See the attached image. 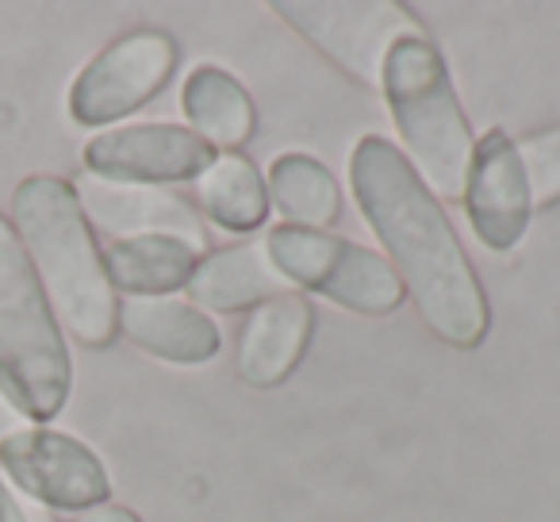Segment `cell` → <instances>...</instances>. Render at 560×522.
I'll list each match as a JSON object with an SVG mask.
<instances>
[{"label":"cell","instance_id":"cell-1","mask_svg":"<svg viewBox=\"0 0 560 522\" xmlns=\"http://www.w3.org/2000/svg\"><path fill=\"white\" fill-rule=\"evenodd\" d=\"M350 181L430 335L457 350H476L491 327L488 297L419 170L388 139L365 135L353 150Z\"/></svg>","mask_w":560,"mask_h":522},{"label":"cell","instance_id":"cell-2","mask_svg":"<svg viewBox=\"0 0 560 522\" xmlns=\"http://www.w3.org/2000/svg\"><path fill=\"white\" fill-rule=\"evenodd\" d=\"M9 223L55 308L58 327H66L89 350L116 343L119 300L70 181L50 173L20 181Z\"/></svg>","mask_w":560,"mask_h":522},{"label":"cell","instance_id":"cell-3","mask_svg":"<svg viewBox=\"0 0 560 522\" xmlns=\"http://www.w3.org/2000/svg\"><path fill=\"white\" fill-rule=\"evenodd\" d=\"M0 384L24 419L43 427L73 388L70 346L9 216H0Z\"/></svg>","mask_w":560,"mask_h":522},{"label":"cell","instance_id":"cell-4","mask_svg":"<svg viewBox=\"0 0 560 522\" xmlns=\"http://www.w3.org/2000/svg\"><path fill=\"white\" fill-rule=\"evenodd\" d=\"M384 96L419 165V177H427L445 200L465 196L476 150L472 127L460 112L450 66L430 35H411L392 47L384 66Z\"/></svg>","mask_w":560,"mask_h":522},{"label":"cell","instance_id":"cell-5","mask_svg":"<svg viewBox=\"0 0 560 522\" xmlns=\"http://www.w3.org/2000/svg\"><path fill=\"white\" fill-rule=\"evenodd\" d=\"M265 250L289 281L307 285L312 292L358 315H392L407 297L392 262H384L381 254L358 246V242L338 239V234L284 223L272 227Z\"/></svg>","mask_w":560,"mask_h":522},{"label":"cell","instance_id":"cell-6","mask_svg":"<svg viewBox=\"0 0 560 522\" xmlns=\"http://www.w3.org/2000/svg\"><path fill=\"white\" fill-rule=\"evenodd\" d=\"M272 12L369 89H384V66L396 43L427 35L415 12L396 0H277Z\"/></svg>","mask_w":560,"mask_h":522},{"label":"cell","instance_id":"cell-7","mask_svg":"<svg viewBox=\"0 0 560 522\" xmlns=\"http://www.w3.org/2000/svg\"><path fill=\"white\" fill-rule=\"evenodd\" d=\"M0 476L50 511H89L112 496L104 461L81 438L43 422H27L0 442Z\"/></svg>","mask_w":560,"mask_h":522},{"label":"cell","instance_id":"cell-8","mask_svg":"<svg viewBox=\"0 0 560 522\" xmlns=\"http://www.w3.org/2000/svg\"><path fill=\"white\" fill-rule=\"evenodd\" d=\"M177 43L158 27L119 35L101 50L70 85V119L81 127H108L139 112L170 85L177 70Z\"/></svg>","mask_w":560,"mask_h":522},{"label":"cell","instance_id":"cell-9","mask_svg":"<svg viewBox=\"0 0 560 522\" xmlns=\"http://www.w3.org/2000/svg\"><path fill=\"white\" fill-rule=\"evenodd\" d=\"M85 173L124 185L192 181L215 162V150L177 124H127L93 135L81 150Z\"/></svg>","mask_w":560,"mask_h":522},{"label":"cell","instance_id":"cell-10","mask_svg":"<svg viewBox=\"0 0 560 522\" xmlns=\"http://www.w3.org/2000/svg\"><path fill=\"white\" fill-rule=\"evenodd\" d=\"M73 193H78L89 227H101L104 234H116V239L170 234V239L192 242L196 250L208 246V231H203L196 208L162 185H124V181L81 173L73 181Z\"/></svg>","mask_w":560,"mask_h":522},{"label":"cell","instance_id":"cell-11","mask_svg":"<svg viewBox=\"0 0 560 522\" xmlns=\"http://www.w3.org/2000/svg\"><path fill=\"white\" fill-rule=\"evenodd\" d=\"M465 208L476 239L495 254H506L522 242L529 223V185L518 162V147L503 131H488L472 150V170L465 185Z\"/></svg>","mask_w":560,"mask_h":522},{"label":"cell","instance_id":"cell-12","mask_svg":"<svg viewBox=\"0 0 560 522\" xmlns=\"http://www.w3.org/2000/svg\"><path fill=\"white\" fill-rule=\"evenodd\" d=\"M315 335V308L300 292H284L249 312L238 330V376L249 388H277L304 361Z\"/></svg>","mask_w":560,"mask_h":522},{"label":"cell","instance_id":"cell-13","mask_svg":"<svg viewBox=\"0 0 560 522\" xmlns=\"http://www.w3.org/2000/svg\"><path fill=\"white\" fill-rule=\"evenodd\" d=\"M119 335L173 366H203L219 353L215 323L200 308L170 297L119 300Z\"/></svg>","mask_w":560,"mask_h":522},{"label":"cell","instance_id":"cell-14","mask_svg":"<svg viewBox=\"0 0 560 522\" xmlns=\"http://www.w3.org/2000/svg\"><path fill=\"white\" fill-rule=\"evenodd\" d=\"M289 285V277L272 266L265 242H242V246L203 254L185 289L192 297V308L226 315L242 312V308H257L272 297H284V292H292Z\"/></svg>","mask_w":560,"mask_h":522},{"label":"cell","instance_id":"cell-15","mask_svg":"<svg viewBox=\"0 0 560 522\" xmlns=\"http://www.w3.org/2000/svg\"><path fill=\"white\" fill-rule=\"evenodd\" d=\"M203 250L170 234H142V239H112L104 250V269L116 292L127 297H165L192 281Z\"/></svg>","mask_w":560,"mask_h":522},{"label":"cell","instance_id":"cell-16","mask_svg":"<svg viewBox=\"0 0 560 522\" xmlns=\"http://www.w3.org/2000/svg\"><path fill=\"white\" fill-rule=\"evenodd\" d=\"M180 104H185L192 135H200L211 150H238L257 131V108L249 93L231 73L215 70V66H200V70L188 73Z\"/></svg>","mask_w":560,"mask_h":522},{"label":"cell","instance_id":"cell-17","mask_svg":"<svg viewBox=\"0 0 560 522\" xmlns=\"http://www.w3.org/2000/svg\"><path fill=\"white\" fill-rule=\"evenodd\" d=\"M196 204L223 231H257L269 216V188L249 158L223 154L196 177Z\"/></svg>","mask_w":560,"mask_h":522},{"label":"cell","instance_id":"cell-18","mask_svg":"<svg viewBox=\"0 0 560 522\" xmlns=\"http://www.w3.org/2000/svg\"><path fill=\"white\" fill-rule=\"evenodd\" d=\"M269 196L289 227L327 231L342 216V188L335 173L307 154H280L269 170Z\"/></svg>","mask_w":560,"mask_h":522},{"label":"cell","instance_id":"cell-19","mask_svg":"<svg viewBox=\"0 0 560 522\" xmlns=\"http://www.w3.org/2000/svg\"><path fill=\"white\" fill-rule=\"evenodd\" d=\"M518 147V162L529 185V204L534 208H549L560 200V127H549L541 135L514 142Z\"/></svg>","mask_w":560,"mask_h":522},{"label":"cell","instance_id":"cell-20","mask_svg":"<svg viewBox=\"0 0 560 522\" xmlns=\"http://www.w3.org/2000/svg\"><path fill=\"white\" fill-rule=\"evenodd\" d=\"M70 522H142V519L124 503H96L89 511H78Z\"/></svg>","mask_w":560,"mask_h":522},{"label":"cell","instance_id":"cell-21","mask_svg":"<svg viewBox=\"0 0 560 522\" xmlns=\"http://www.w3.org/2000/svg\"><path fill=\"white\" fill-rule=\"evenodd\" d=\"M0 522H35L32 507L16 496V488H12L4 476H0Z\"/></svg>","mask_w":560,"mask_h":522},{"label":"cell","instance_id":"cell-22","mask_svg":"<svg viewBox=\"0 0 560 522\" xmlns=\"http://www.w3.org/2000/svg\"><path fill=\"white\" fill-rule=\"evenodd\" d=\"M20 427H27L24 411L12 404L9 392H4V384H0V442H4V438H9L12 430H20Z\"/></svg>","mask_w":560,"mask_h":522}]
</instances>
